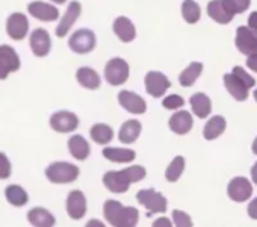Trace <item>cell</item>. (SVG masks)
<instances>
[{
	"label": "cell",
	"mask_w": 257,
	"mask_h": 227,
	"mask_svg": "<svg viewBox=\"0 0 257 227\" xmlns=\"http://www.w3.org/2000/svg\"><path fill=\"white\" fill-rule=\"evenodd\" d=\"M147 176V170L143 165H132L121 171H107L103 176V185L113 194L127 192L132 183L141 182Z\"/></svg>",
	"instance_id": "obj_1"
},
{
	"label": "cell",
	"mask_w": 257,
	"mask_h": 227,
	"mask_svg": "<svg viewBox=\"0 0 257 227\" xmlns=\"http://www.w3.org/2000/svg\"><path fill=\"white\" fill-rule=\"evenodd\" d=\"M103 215L106 221L115 227H135L140 221V210L137 207L122 206L118 200H106Z\"/></svg>",
	"instance_id": "obj_2"
},
{
	"label": "cell",
	"mask_w": 257,
	"mask_h": 227,
	"mask_svg": "<svg viewBox=\"0 0 257 227\" xmlns=\"http://www.w3.org/2000/svg\"><path fill=\"white\" fill-rule=\"evenodd\" d=\"M224 85L237 101H243L248 97V89L255 85V80L242 67H234L231 73L224 74Z\"/></svg>",
	"instance_id": "obj_3"
},
{
	"label": "cell",
	"mask_w": 257,
	"mask_h": 227,
	"mask_svg": "<svg viewBox=\"0 0 257 227\" xmlns=\"http://www.w3.org/2000/svg\"><path fill=\"white\" fill-rule=\"evenodd\" d=\"M79 167L70 162H53L46 168V177L50 183L56 185H65L73 183L79 177Z\"/></svg>",
	"instance_id": "obj_4"
},
{
	"label": "cell",
	"mask_w": 257,
	"mask_h": 227,
	"mask_svg": "<svg viewBox=\"0 0 257 227\" xmlns=\"http://www.w3.org/2000/svg\"><path fill=\"white\" fill-rule=\"evenodd\" d=\"M131 67L122 58H112L104 67V79L112 86H121L127 82Z\"/></svg>",
	"instance_id": "obj_5"
},
{
	"label": "cell",
	"mask_w": 257,
	"mask_h": 227,
	"mask_svg": "<svg viewBox=\"0 0 257 227\" xmlns=\"http://www.w3.org/2000/svg\"><path fill=\"white\" fill-rule=\"evenodd\" d=\"M137 200H138L140 204H143L149 210V215H152V213H164L167 210V206H168L167 198L161 192L155 191L153 188L138 191Z\"/></svg>",
	"instance_id": "obj_6"
},
{
	"label": "cell",
	"mask_w": 257,
	"mask_h": 227,
	"mask_svg": "<svg viewBox=\"0 0 257 227\" xmlns=\"http://www.w3.org/2000/svg\"><path fill=\"white\" fill-rule=\"evenodd\" d=\"M95 44H97L95 34L89 29H79L68 40V47L71 49V52L77 55H85L92 52L95 49Z\"/></svg>",
	"instance_id": "obj_7"
},
{
	"label": "cell",
	"mask_w": 257,
	"mask_h": 227,
	"mask_svg": "<svg viewBox=\"0 0 257 227\" xmlns=\"http://www.w3.org/2000/svg\"><path fill=\"white\" fill-rule=\"evenodd\" d=\"M49 125L58 134H71L79 128V117L70 110H58L50 117Z\"/></svg>",
	"instance_id": "obj_8"
},
{
	"label": "cell",
	"mask_w": 257,
	"mask_h": 227,
	"mask_svg": "<svg viewBox=\"0 0 257 227\" xmlns=\"http://www.w3.org/2000/svg\"><path fill=\"white\" fill-rule=\"evenodd\" d=\"M20 65H22V61L14 47L8 44L0 46V79L5 80L10 76V73L19 71Z\"/></svg>",
	"instance_id": "obj_9"
},
{
	"label": "cell",
	"mask_w": 257,
	"mask_h": 227,
	"mask_svg": "<svg viewBox=\"0 0 257 227\" xmlns=\"http://www.w3.org/2000/svg\"><path fill=\"white\" fill-rule=\"evenodd\" d=\"M144 83H146V91L155 98L162 97L171 86L170 79L161 71H149L146 74Z\"/></svg>",
	"instance_id": "obj_10"
},
{
	"label": "cell",
	"mask_w": 257,
	"mask_h": 227,
	"mask_svg": "<svg viewBox=\"0 0 257 227\" xmlns=\"http://www.w3.org/2000/svg\"><path fill=\"white\" fill-rule=\"evenodd\" d=\"M118 103L127 112L137 113V116H141V113H144L147 110L146 100L140 94H137L134 91H127V89L119 91L118 92Z\"/></svg>",
	"instance_id": "obj_11"
},
{
	"label": "cell",
	"mask_w": 257,
	"mask_h": 227,
	"mask_svg": "<svg viewBox=\"0 0 257 227\" xmlns=\"http://www.w3.org/2000/svg\"><path fill=\"white\" fill-rule=\"evenodd\" d=\"M29 32V20L22 13H14L7 20V34L10 38L16 41H22L26 38Z\"/></svg>",
	"instance_id": "obj_12"
},
{
	"label": "cell",
	"mask_w": 257,
	"mask_h": 227,
	"mask_svg": "<svg viewBox=\"0 0 257 227\" xmlns=\"http://www.w3.org/2000/svg\"><path fill=\"white\" fill-rule=\"evenodd\" d=\"M236 47L243 55H251L257 52V29H251L248 26L237 28Z\"/></svg>",
	"instance_id": "obj_13"
},
{
	"label": "cell",
	"mask_w": 257,
	"mask_h": 227,
	"mask_svg": "<svg viewBox=\"0 0 257 227\" xmlns=\"http://www.w3.org/2000/svg\"><path fill=\"white\" fill-rule=\"evenodd\" d=\"M29 44H31V49L34 52L35 56L38 58H44L50 53V49H52V38H50V34L43 29V28H38L35 29L32 34H31V38H29Z\"/></svg>",
	"instance_id": "obj_14"
},
{
	"label": "cell",
	"mask_w": 257,
	"mask_h": 227,
	"mask_svg": "<svg viewBox=\"0 0 257 227\" xmlns=\"http://www.w3.org/2000/svg\"><path fill=\"white\" fill-rule=\"evenodd\" d=\"M67 213L71 219L79 221L86 213V197L80 189L70 191L67 197Z\"/></svg>",
	"instance_id": "obj_15"
},
{
	"label": "cell",
	"mask_w": 257,
	"mask_h": 227,
	"mask_svg": "<svg viewBox=\"0 0 257 227\" xmlns=\"http://www.w3.org/2000/svg\"><path fill=\"white\" fill-rule=\"evenodd\" d=\"M80 13H82V5L77 2V0H73V2L68 5L65 14L62 16V19H61V22H59V25H58V28L55 31L56 37H59V38L67 37V34L70 32V29L73 28V25L77 22Z\"/></svg>",
	"instance_id": "obj_16"
},
{
	"label": "cell",
	"mask_w": 257,
	"mask_h": 227,
	"mask_svg": "<svg viewBox=\"0 0 257 227\" xmlns=\"http://www.w3.org/2000/svg\"><path fill=\"white\" fill-rule=\"evenodd\" d=\"M227 192H228V197L233 201L242 203V201H246L251 197L252 186H251V183H249V180L246 177H234V179L230 180Z\"/></svg>",
	"instance_id": "obj_17"
},
{
	"label": "cell",
	"mask_w": 257,
	"mask_h": 227,
	"mask_svg": "<svg viewBox=\"0 0 257 227\" xmlns=\"http://www.w3.org/2000/svg\"><path fill=\"white\" fill-rule=\"evenodd\" d=\"M28 11L32 17L41 20V22H55L59 19V10L55 5L46 4V2H32L28 7Z\"/></svg>",
	"instance_id": "obj_18"
},
{
	"label": "cell",
	"mask_w": 257,
	"mask_h": 227,
	"mask_svg": "<svg viewBox=\"0 0 257 227\" xmlns=\"http://www.w3.org/2000/svg\"><path fill=\"white\" fill-rule=\"evenodd\" d=\"M112 29H113V34L122 43H132L137 38V28L132 23V20L127 19V17L115 19V22L112 25Z\"/></svg>",
	"instance_id": "obj_19"
},
{
	"label": "cell",
	"mask_w": 257,
	"mask_h": 227,
	"mask_svg": "<svg viewBox=\"0 0 257 227\" xmlns=\"http://www.w3.org/2000/svg\"><path fill=\"white\" fill-rule=\"evenodd\" d=\"M192 125H194V120H192V116L188 110H180V112L173 113L170 122H168L170 129L177 135L189 134V131L192 129Z\"/></svg>",
	"instance_id": "obj_20"
},
{
	"label": "cell",
	"mask_w": 257,
	"mask_h": 227,
	"mask_svg": "<svg viewBox=\"0 0 257 227\" xmlns=\"http://www.w3.org/2000/svg\"><path fill=\"white\" fill-rule=\"evenodd\" d=\"M143 131V125L138 120H127L125 123H122V126L119 128L118 132V138L122 144H132L135 143Z\"/></svg>",
	"instance_id": "obj_21"
},
{
	"label": "cell",
	"mask_w": 257,
	"mask_h": 227,
	"mask_svg": "<svg viewBox=\"0 0 257 227\" xmlns=\"http://www.w3.org/2000/svg\"><path fill=\"white\" fill-rule=\"evenodd\" d=\"M76 79H77L79 85L86 89H98L101 85V79H100L98 73L91 67H80L76 71Z\"/></svg>",
	"instance_id": "obj_22"
},
{
	"label": "cell",
	"mask_w": 257,
	"mask_h": 227,
	"mask_svg": "<svg viewBox=\"0 0 257 227\" xmlns=\"http://www.w3.org/2000/svg\"><path fill=\"white\" fill-rule=\"evenodd\" d=\"M103 156L115 164H128L135 161L137 153L132 149H119V147H106L103 149Z\"/></svg>",
	"instance_id": "obj_23"
},
{
	"label": "cell",
	"mask_w": 257,
	"mask_h": 227,
	"mask_svg": "<svg viewBox=\"0 0 257 227\" xmlns=\"http://www.w3.org/2000/svg\"><path fill=\"white\" fill-rule=\"evenodd\" d=\"M68 150L70 155L77 161H86L91 153L89 143L82 135H74L68 140Z\"/></svg>",
	"instance_id": "obj_24"
},
{
	"label": "cell",
	"mask_w": 257,
	"mask_h": 227,
	"mask_svg": "<svg viewBox=\"0 0 257 227\" xmlns=\"http://www.w3.org/2000/svg\"><path fill=\"white\" fill-rule=\"evenodd\" d=\"M191 106H192V112L198 119H207L209 113L212 110V101L210 98L204 94V92H195L191 98Z\"/></svg>",
	"instance_id": "obj_25"
},
{
	"label": "cell",
	"mask_w": 257,
	"mask_h": 227,
	"mask_svg": "<svg viewBox=\"0 0 257 227\" xmlns=\"http://www.w3.org/2000/svg\"><path fill=\"white\" fill-rule=\"evenodd\" d=\"M28 221L35 227H52L55 225V216L46 207H34L28 212Z\"/></svg>",
	"instance_id": "obj_26"
},
{
	"label": "cell",
	"mask_w": 257,
	"mask_h": 227,
	"mask_svg": "<svg viewBox=\"0 0 257 227\" xmlns=\"http://www.w3.org/2000/svg\"><path fill=\"white\" fill-rule=\"evenodd\" d=\"M207 14L212 20H215L219 25H227L234 17L227 11L222 0H210L209 5H207Z\"/></svg>",
	"instance_id": "obj_27"
},
{
	"label": "cell",
	"mask_w": 257,
	"mask_h": 227,
	"mask_svg": "<svg viewBox=\"0 0 257 227\" xmlns=\"http://www.w3.org/2000/svg\"><path fill=\"white\" fill-rule=\"evenodd\" d=\"M89 137L91 140L95 143V144H100V146H106L109 144L112 140H113V131L109 125H104V123H97L91 128L89 131Z\"/></svg>",
	"instance_id": "obj_28"
},
{
	"label": "cell",
	"mask_w": 257,
	"mask_h": 227,
	"mask_svg": "<svg viewBox=\"0 0 257 227\" xmlns=\"http://www.w3.org/2000/svg\"><path fill=\"white\" fill-rule=\"evenodd\" d=\"M5 197H7V201L10 204L16 206V207H23L29 201L28 192L20 185H10V186H7Z\"/></svg>",
	"instance_id": "obj_29"
},
{
	"label": "cell",
	"mask_w": 257,
	"mask_h": 227,
	"mask_svg": "<svg viewBox=\"0 0 257 227\" xmlns=\"http://www.w3.org/2000/svg\"><path fill=\"white\" fill-rule=\"evenodd\" d=\"M225 119L221 117V116H215L212 117L206 126H204V131H203V137L207 140V141H212L215 138H218L224 131H225Z\"/></svg>",
	"instance_id": "obj_30"
},
{
	"label": "cell",
	"mask_w": 257,
	"mask_h": 227,
	"mask_svg": "<svg viewBox=\"0 0 257 227\" xmlns=\"http://www.w3.org/2000/svg\"><path fill=\"white\" fill-rule=\"evenodd\" d=\"M201 71H203V64L201 62H192V64H189V67H186L180 73V76H179L180 85L185 86V88L192 86L195 83V80L198 79V76L201 74Z\"/></svg>",
	"instance_id": "obj_31"
},
{
	"label": "cell",
	"mask_w": 257,
	"mask_h": 227,
	"mask_svg": "<svg viewBox=\"0 0 257 227\" xmlns=\"http://www.w3.org/2000/svg\"><path fill=\"white\" fill-rule=\"evenodd\" d=\"M182 16H183L186 23H189V25L197 23L201 17L200 5L195 2V0H185V2L182 4Z\"/></svg>",
	"instance_id": "obj_32"
},
{
	"label": "cell",
	"mask_w": 257,
	"mask_h": 227,
	"mask_svg": "<svg viewBox=\"0 0 257 227\" xmlns=\"http://www.w3.org/2000/svg\"><path fill=\"white\" fill-rule=\"evenodd\" d=\"M185 171V158L183 156H176L171 164L167 167V171H165V179L171 183L177 182L182 176V173Z\"/></svg>",
	"instance_id": "obj_33"
},
{
	"label": "cell",
	"mask_w": 257,
	"mask_h": 227,
	"mask_svg": "<svg viewBox=\"0 0 257 227\" xmlns=\"http://www.w3.org/2000/svg\"><path fill=\"white\" fill-rule=\"evenodd\" d=\"M222 2L231 16L245 13L248 10V7L251 5V0H222Z\"/></svg>",
	"instance_id": "obj_34"
},
{
	"label": "cell",
	"mask_w": 257,
	"mask_h": 227,
	"mask_svg": "<svg viewBox=\"0 0 257 227\" xmlns=\"http://www.w3.org/2000/svg\"><path fill=\"white\" fill-rule=\"evenodd\" d=\"M185 104V100L183 97L177 95V94H171V95H167L164 100H162V106L165 109H170V110H176L179 107H182Z\"/></svg>",
	"instance_id": "obj_35"
},
{
	"label": "cell",
	"mask_w": 257,
	"mask_h": 227,
	"mask_svg": "<svg viewBox=\"0 0 257 227\" xmlns=\"http://www.w3.org/2000/svg\"><path fill=\"white\" fill-rule=\"evenodd\" d=\"M11 171H13V165H11L10 158L4 152H0V179H2V180L10 179Z\"/></svg>",
	"instance_id": "obj_36"
},
{
	"label": "cell",
	"mask_w": 257,
	"mask_h": 227,
	"mask_svg": "<svg viewBox=\"0 0 257 227\" xmlns=\"http://www.w3.org/2000/svg\"><path fill=\"white\" fill-rule=\"evenodd\" d=\"M173 221L177 227H191L192 225V219L191 216L183 212V210H173Z\"/></svg>",
	"instance_id": "obj_37"
},
{
	"label": "cell",
	"mask_w": 257,
	"mask_h": 227,
	"mask_svg": "<svg viewBox=\"0 0 257 227\" xmlns=\"http://www.w3.org/2000/svg\"><path fill=\"white\" fill-rule=\"evenodd\" d=\"M246 65H248L249 70H252V71L257 73V52L248 55V58H246Z\"/></svg>",
	"instance_id": "obj_38"
},
{
	"label": "cell",
	"mask_w": 257,
	"mask_h": 227,
	"mask_svg": "<svg viewBox=\"0 0 257 227\" xmlns=\"http://www.w3.org/2000/svg\"><path fill=\"white\" fill-rule=\"evenodd\" d=\"M248 215L252 218V219H257V198H254L249 206H248Z\"/></svg>",
	"instance_id": "obj_39"
},
{
	"label": "cell",
	"mask_w": 257,
	"mask_h": 227,
	"mask_svg": "<svg viewBox=\"0 0 257 227\" xmlns=\"http://www.w3.org/2000/svg\"><path fill=\"white\" fill-rule=\"evenodd\" d=\"M248 28L257 29V11L249 14V17H248Z\"/></svg>",
	"instance_id": "obj_40"
},
{
	"label": "cell",
	"mask_w": 257,
	"mask_h": 227,
	"mask_svg": "<svg viewBox=\"0 0 257 227\" xmlns=\"http://www.w3.org/2000/svg\"><path fill=\"white\" fill-rule=\"evenodd\" d=\"M153 225L155 227H161V225H165V227H171V221L168 219V218H159V219H156L155 222H153Z\"/></svg>",
	"instance_id": "obj_41"
},
{
	"label": "cell",
	"mask_w": 257,
	"mask_h": 227,
	"mask_svg": "<svg viewBox=\"0 0 257 227\" xmlns=\"http://www.w3.org/2000/svg\"><path fill=\"white\" fill-rule=\"evenodd\" d=\"M251 179H252V182L257 185V162L252 165V168H251Z\"/></svg>",
	"instance_id": "obj_42"
},
{
	"label": "cell",
	"mask_w": 257,
	"mask_h": 227,
	"mask_svg": "<svg viewBox=\"0 0 257 227\" xmlns=\"http://www.w3.org/2000/svg\"><path fill=\"white\" fill-rule=\"evenodd\" d=\"M86 225H88V227H91V225H100V227H103L104 224H103V222H98L97 219H91Z\"/></svg>",
	"instance_id": "obj_43"
},
{
	"label": "cell",
	"mask_w": 257,
	"mask_h": 227,
	"mask_svg": "<svg viewBox=\"0 0 257 227\" xmlns=\"http://www.w3.org/2000/svg\"><path fill=\"white\" fill-rule=\"evenodd\" d=\"M252 153L254 155H257V138L254 140V143H252Z\"/></svg>",
	"instance_id": "obj_44"
},
{
	"label": "cell",
	"mask_w": 257,
	"mask_h": 227,
	"mask_svg": "<svg viewBox=\"0 0 257 227\" xmlns=\"http://www.w3.org/2000/svg\"><path fill=\"white\" fill-rule=\"evenodd\" d=\"M50 2H53V4H65L67 0H50Z\"/></svg>",
	"instance_id": "obj_45"
},
{
	"label": "cell",
	"mask_w": 257,
	"mask_h": 227,
	"mask_svg": "<svg viewBox=\"0 0 257 227\" xmlns=\"http://www.w3.org/2000/svg\"><path fill=\"white\" fill-rule=\"evenodd\" d=\"M254 100H255V101H257V88H255V89H254Z\"/></svg>",
	"instance_id": "obj_46"
}]
</instances>
